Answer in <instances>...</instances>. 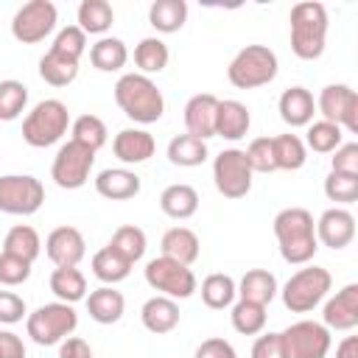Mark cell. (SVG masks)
I'll use <instances>...</instances> for the list:
<instances>
[{
	"label": "cell",
	"mask_w": 358,
	"mask_h": 358,
	"mask_svg": "<svg viewBox=\"0 0 358 358\" xmlns=\"http://www.w3.org/2000/svg\"><path fill=\"white\" fill-rule=\"evenodd\" d=\"M274 238L280 243V255L291 266H305L313 260L319 241L313 215L305 207H285L274 215Z\"/></svg>",
	"instance_id": "6da1fadb"
},
{
	"label": "cell",
	"mask_w": 358,
	"mask_h": 358,
	"mask_svg": "<svg viewBox=\"0 0 358 358\" xmlns=\"http://www.w3.org/2000/svg\"><path fill=\"white\" fill-rule=\"evenodd\" d=\"M115 103L134 123H157L165 112L162 90L143 73H126L115 84Z\"/></svg>",
	"instance_id": "7a4b0ae2"
},
{
	"label": "cell",
	"mask_w": 358,
	"mask_h": 358,
	"mask_svg": "<svg viewBox=\"0 0 358 358\" xmlns=\"http://www.w3.org/2000/svg\"><path fill=\"white\" fill-rule=\"evenodd\" d=\"M327 42V8L305 0L291 8V50L302 62H313L324 53Z\"/></svg>",
	"instance_id": "3957f363"
},
{
	"label": "cell",
	"mask_w": 358,
	"mask_h": 358,
	"mask_svg": "<svg viewBox=\"0 0 358 358\" xmlns=\"http://www.w3.org/2000/svg\"><path fill=\"white\" fill-rule=\"evenodd\" d=\"M280 62L277 53L266 45H246L235 53V59L227 67V78L232 87L238 90H255V87H266L277 78Z\"/></svg>",
	"instance_id": "277c9868"
},
{
	"label": "cell",
	"mask_w": 358,
	"mask_h": 358,
	"mask_svg": "<svg viewBox=\"0 0 358 358\" xmlns=\"http://www.w3.org/2000/svg\"><path fill=\"white\" fill-rule=\"evenodd\" d=\"M70 126V109L59 98L39 101L22 120V140L31 148H48L56 145Z\"/></svg>",
	"instance_id": "5b68a950"
},
{
	"label": "cell",
	"mask_w": 358,
	"mask_h": 358,
	"mask_svg": "<svg viewBox=\"0 0 358 358\" xmlns=\"http://www.w3.org/2000/svg\"><path fill=\"white\" fill-rule=\"evenodd\" d=\"M330 285H333V277H330L327 268H322V266H305V268L294 271L285 280L280 296H282V305L291 313H310L327 296Z\"/></svg>",
	"instance_id": "8992f818"
},
{
	"label": "cell",
	"mask_w": 358,
	"mask_h": 358,
	"mask_svg": "<svg viewBox=\"0 0 358 358\" xmlns=\"http://www.w3.org/2000/svg\"><path fill=\"white\" fill-rule=\"evenodd\" d=\"M78 327V313L73 305L67 302H48L39 305L34 313H28L25 319V330L31 336L34 344L39 347H53L62 344L73 330Z\"/></svg>",
	"instance_id": "52a82bcc"
},
{
	"label": "cell",
	"mask_w": 358,
	"mask_h": 358,
	"mask_svg": "<svg viewBox=\"0 0 358 358\" xmlns=\"http://www.w3.org/2000/svg\"><path fill=\"white\" fill-rule=\"evenodd\" d=\"M145 282L159 294L171 299H187L196 294V274L190 266H182L165 255L145 263Z\"/></svg>",
	"instance_id": "ba28073f"
},
{
	"label": "cell",
	"mask_w": 358,
	"mask_h": 358,
	"mask_svg": "<svg viewBox=\"0 0 358 358\" xmlns=\"http://www.w3.org/2000/svg\"><path fill=\"white\" fill-rule=\"evenodd\" d=\"M59 22V11L50 0H28L11 17V36L22 45H36L53 34Z\"/></svg>",
	"instance_id": "9c48e42d"
},
{
	"label": "cell",
	"mask_w": 358,
	"mask_h": 358,
	"mask_svg": "<svg viewBox=\"0 0 358 358\" xmlns=\"http://www.w3.org/2000/svg\"><path fill=\"white\" fill-rule=\"evenodd\" d=\"M45 201V187L31 173H6L0 176V213L8 215H34Z\"/></svg>",
	"instance_id": "30bf717a"
},
{
	"label": "cell",
	"mask_w": 358,
	"mask_h": 358,
	"mask_svg": "<svg viewBox=\"0 0 358 358\" xmlns=\"http://www.w3.org/2000/svg\"><path fill=\"white\" fill-rule=\"evenodd\" d=\"M282 341V352L285 358H324L330 352V330L322 322H294L280 333Z\"/></svg>",
	"instance_id": "8fae6325"
},
{
	"label": "cell",
	"mask_w": 358,
	"mask_h": 358,
	"mask_svg": "<svg viewBox=\"0 0 358 358\" xmlns=\"http://www.w3.org/2000/svg\"><path fill=\"white\" fill-rule=\"evenodd\" d=\"M92 165H95V151L78 145L76 140H67L64 145H59V151L53 157L50 179L64 190H78L87 185Z\"/></svg>",
	"instance_id": "7c38bea8"
},
{
	"label": "cell",
	"mask_w": 358,
	"mask_h": 358,
	"mask_svg": "<svg viewBox=\"0 0 358 358\" xmlns=\"http://www.w3.org/2000/svg\"><path fill=\"white\" fill-rule=\"evenodd\" d=\"M213 182L224 199H243L252 190V168L241 148H224L213 159Z\"/></svg>",
	"instance_id": "4fadbf2b"
},
{
	"label": "cell",
	"mask_w": 358,
	"mask_h": 358,
	"mask_svg": "<svg viewBox=\"0 0 358 358\" xmlns=\"http://www.w3.org/2000/svg\"><path fill=\"white\" fill-rule=\"evenodd\" d=\"M316 109L322 112V120H330L347 131H358V92L347 84H327L319 92Z\"/></svg>",
	"instance_id": "5bb4252c"
},
{
	"label": "cell",
	"mask_w": 358,
	"mask_h": 358,
	"mask_svg": "<svg viewBox=\"0 0 358 358\" xmlns=\"http://www.w3.org/2000/svg\"><path fill=\"white\" fill-rule=\"evenodd\" d=\"M355 238V215L344 207H330L316 221V241L333 252L350 246Z\"/></svg>",
	"instance_id": "9a60e30c"
},
{
	"label": "cell",
	"mask_w": 358,
	"mask_h": 358,
	"mask_svg": "<svg viewBox=\"0 0 358 358\" xmlns=\"http://www.w3.org/2000/svg\"><path fill=\"white\" fill-rule=\"evenodd\" d=\"M45 255L50 257L53 266H78L87 255V241L81 229L64 224V227H56L45 238Z\"/></svg>",
	"instance_id": "2e32d148"
},
{
	"label": "cell",
	"mask_w": 358,
	"mask_h": 358,
	"mask_svg": "<svg viewBox=\"0 0 358 358\" xmlns=\"http://www.w3.org/2000/svg\"><path fill=\"white\" fill-rule=\"evenodd\" d=\"M322 324L327 330H344V333L358 324V285L355 282L344 285L341 291H336V296L324 302Z\"/></svg>",
	"instance_id": "e0dca14e"
},
{
	"label": "cell",
	"mask_w": 358,
	"mask_h": 358,
	"mask_svg": "<svg viewBox=\"0 0 358 358\" xmlns=\"http://www.w3.org/2000/svg\"><path fill=\"white\" fill-rule=\"evenodd\" d=\"M215 109H218V98L210 92H199L185 103V129L187 134L199 137V140H210L215 137Z\"/></svg>",
	"instance_id": "ac0fdd59"
},
{
	"label": "cell",
	"mask_w": 358,
	"mask_h": 358,
	"mask_svg": "<svg viewBox=\"0 0 358 358\" xmlns=\"http://www.w3.org/2000/svg\"><path fill=\"white\" fill-rule=\"evenodd\" d=\"M112 151H115V157H117L123 165H140V162H145V159L154 157L157 140H154V134L145 131V129H123V131L115 134Z\"/></svg>",
	"instance_id": "d6986e66"
},
{
	"label": "cell",
	"mask_w": 358,
	"mask_h": 358,
	"mask_svg": "<svg viewBox=\"0 0 358 358\" xmlns=\"http://www.w3.org/2000/svg\"><path fill=\"white\" fill-rule=\"evenodd\" d=\"M95 190L109 201H126L140 193V176L129 168H106L95 176Z\"/></svg>",
	"instance_id": "ffe728a7"
},
{
	"label": "cell",
	"mask_w": 358,
	"mask_h": 358,
	"mask_svg": "<svg viewBox=\"0 0 358 358\" xmlns=\"http://www.w3.org/2000/svg\"><path fill=\"white\" fill-rule=\"evenodd\" d=\"M140 319L148 333L165 336V333L176 330V324H179V305H176V299L157 294V296L145 299V305L140 308Z\"/></svg>",
	"instance_id": "44dd1931"
},
{
	"label": "cell",
	"mask_w": 358,
	"mask_h": 358,
	"mask_svg": "<svg viewBox=\"0 0 358 358\" xmlns=\"http://www.w3.org/2000/svg\"><path fill=\"white\" fill-rule=\"evenodd\" d=\"M252 126V115L246 109V103L241 101H218V109H215V137H224V140H241L246 137Z\"/></svg>",
	"instance_id": "7402d4cb"
},
{
	"label": "cell",
	"mask_w": 358,
	"mask_h": 358,
	"mask_svg": "<svg viewBox=\"0 0 358 358\" xmlns=\"http://www.w3.org/2000/svg\"><path fill=\"white\" fill-rule=\"evenodd\" d=\"M277 109H280V117H282L291 129H299V126L313 123L316 101H313V95H310L305 87H288V90L280 95Z\"/></svg>",
	"instance_id": "603a6c76"
},
{
	"label": "cell",
	"mask_w": 358,
	"mask_h": 358,
	"mask_svg": "<svg viewBox=\"0 0 358 358\" xmlns=\"http://www.w3.org/2000/svg\"><path fill=\"white\" fill-rule=\"evenodd\" d=\"M84 302H87L90 319L98 324H115V322H120V316L126 310V299L115 285H101V288L90 291V296Z\"/></svg>",
	"instance_id": "cb8c5ba5"
},
{
	"label": "cell",
	"mask_w": 358,
	"mask_h": 358,
	"mask_svg": "<svg viewBox=\"0 0 358 358\" xmlns=\"http://www.w3.org/2000/svg\"><path fill=\"white\" fill-rule=\"evenodd\" d=\"M159 246H162V255H165V257L182 263V266H193V263L199 260V252H201L199 235H196L193 229H187V227H171V229L162 235Z\"/></svg>",
	"instance_id": "d4e9b609"
},
{
	"label": "cell",
	"mask_w": 358,
	"mask_h": 358,
	"mask_svg": "<svg viewBox=\"0 0 358 358\" xmlns=\"http://www.w3.org/2000/svg\"><path fill=\"white\" fill-rule=\"evenodd\" d=\"M159 210L168 215V218H176V221H185L190 215H196L199 210V193L193 185H185V182H176V185H168L159 196Z\"/></svg>",
	"instance_id": "484cf974"
},
{
	"label": "cell",
	"mask_w": 358,
	"mask_h": 358,
	"mask_svg": "<svg viewBox=\"0 0 358 358\" xmlns=\"http://www.w3.org/2000/svg\"><path fill=\"white\" fill-rule=\"evenodd\" d=\"M277 277L266 268H249L241 282H238V296L246 299V302H255V305H268L274 296H277Z\"/></svg>",
	"instance_id": "4316f807"
},
{
	"label": "cell",
	"mask_w": 358,
	"mask_h": 358,
	"mask_svg": "<svg viewBox=\"0 0 358 358\" xmlns=\"http://www.w3.org/2000/svg\"><path fill=\"white\" fill-rule=\"evenodd\" d=\"M50 291L59 302H81L87 299V277L78 271V266H56L50 274Z\"/></svg>",
	"instance_id": "83f0119b"
},
{
	"label": "cell",
	"mask_w": 358,
	"mask_h": 358,
	"mask_svg": "<svg viewBox=\"0 0 358 358\" xmlns=\"http://www.w3.org/2000/svg\"><path fill=\"white\" fill-rule=\"evenodd\" d=\"M90 62L95 70L101 73H117L126 62H129V50L126 42L117 36H101L92 48H90Z\"/></svg>",
	"instance_id": "f1b7e54d"
},
{
	"label": "cell",
	"mask_w": 358,
	"mask_h": 358,
	"mask_svg": "<svg viewBox=\"0 0 358 358\" xmlns=\"http://www.w3.org/2000/svg\"><path fill=\"white\" fill-rule=\"evenodd\" d=\"M148 22L159 34H176L187 22V3L185 0H154L148 8Z\"/></svg>",
	"instance_id": "f546056e"
},
{
	"label": "cell",
	"mask_w": 358,
	"mask_h": 358,
	"mask_svg": "<svg viewBox=\"0 0 358 358\" xmlns=\"http://www.w3.org/2000/svg\"><path fill=\"white\" fill-rule=\"evenodd\" d=\"M92 274H95L103 285H115V282H123V280L131 274V263H129L123 255H117V252L106 243L103 249H98V252L92 255Z\"/></svg>",
	"instance_id": "4dcf8cb0"
},
{
	"label": "cell",
	"mask_w": 358,
	"mask_h": 358,
	"mask_svg": "<svg viewBox=\"0 0 358 358\" xmlns=\"http://www.w3.org/2000/svg\"><path fill=\"white\" fill-rule=\"evenodd\" d=\"M238 296V282L229 277V274H207L204 282H201V302L213 310H224V308H232Z\"/></svg>",
	"instance_id": "1f68e13d"
},
{
	"label": "cell",
	"mask_w": 358,
	"mask_h": 358,
	"mask_svg": "<svg viewBox=\"0 0 358 358\" xmlns=\"http://www.w3.org/2000/svg\"><path fill=\"white\" fill-rule=\"evenodd\" d=\"M207 159V143L193 137V134H176L168 143V162L179 165V168H196Z\"/></svg>",
	"instance_id": "d6a6232c"
},
{
	"label": "cell",
	"mask_w": 358,
	"mask_h": 358,
	"mask_svg": "<svg viewBox=\"0 0 358 358\" xmlns=\"http://www.w3.org/2000/svg\"><path fill=\"white\" fill-rule=\"evenodd\" d=\"M3 252H8V255H14V257H22V260L34 263V260L39 257V252H42L39 232H36L34 227H28V224H17V227H11V229L6 232V238H3Z\"/></svg>",
	"instance_id": "836d02e7"
},
{
	"label": "cell",
	"mask_w": 358,
	"mask_h": 358,
	"mask_svg": "<svg viewBox=\"0 0 358 358\" xmlns=\"http://www.w3.org/2000/svg\"><path fill=\"white\" fill-rule=\"evenodd\" d=\"M76 17L84 34H98V36H103L115 22V11L106 0H81Z\"/></svg>",
	"instance_id": "e575fe53"
},
{
	"label": "cell",
	"mask_w": 358,
	"mask_h": 358,
	"mask_svg": "<svg viewBox=\"0 0 358 358\" xmlns=\"http://www.w3.org/2000/svg\"><path fill=\"white\" fill-rule=\"evenodd\" d=\"M168 59H171L168 45H165L162 39H157V36H145V39H140L137 48H134V64L140 67L143 76L162 73V70L168 67Z\"/></svg>",
	"instance_id": "d590c367"
},
{
	"label": "cell",
	"mask_w": 358,
	"mask_h": 358,
	"mask_svg": "<svg viewBox=\"0 0 358 358\" xmlns=\"http://www.w3.org/2000/svg\"><path fill=\"white\" fill-rule=\"evenodd\" d=\"M39 76H42V81L50 84V87H67V84H73L76 76H78V62L48 50V53L39 59Z\"/></svg>",
	"instance_id": "8d00e7d4"
},
{
	"label": "cell",
	"mask_w": 358,
	"mask_h": 358,
	"mask_svg": "<svg viewBox=\"0 0 358 358\" xmlns=\"http://www.w3.org/2000/svg\"><path fill=\"white\" fill-rule=\"evenodd\" d=\"M341 143H344V129L341 126H336L330 120H313V123H308L305 148H310L316 154H333Z\"/></svg>",
	"instance_id": "74e56055"
},
{
	"label": "cell",
	"mask_w": 358,
	"mask_h": 358,
	"mask_svg": "<svg viewBox=\"0 0 358 358\" xmlns=\"http://www.w3.org/2000/svg\"><path fill=\"white\" fill-rule=\"evenodd\" d=\"M277 171H299L308 159V148L296 134H277L271 137Z\"/></svg>",
	"instance_id": "f35d334b"
},
{
	"label": "cell",
	"mask_w": 358,
	"mask_h": 358,
	"mask_svg": "<svg viewBox=\"0 0 358 358\" xmlns=\"http://www.w3.org/2000/svg\"><path fill=\"white\" fill-rule=\"evenodd\" d=\"M70 140H76L78 145L90 148V151H98L106 145V123L98 117V115H81L70 123Z\"/></svg>",
	"instance_id": "ab89813d"
},
{
	"label": "cell",
	"mask_w": 358,
	"mask_h": 358,
	"mask_svg": "<svg viewBox=\"0 0 358 358\" xmlns=\"http://www.w3.org/2000/svg\"><path fill=\"white\" fill-rule=\"evenodd\" d=\"M109 246H112L117 255H123V257L134 266L137 260H143L148 241H145V232H143L140 227H134V224H123V227H117V229H115V235H112Z\"/></svg>",
	"instance_id": "60d3db41"
},
{
	"label": "cell",
	"mask_w": 358,
	"mask_h": 358,
	"mask_svg": "<svg viewBox=\"0 0 358 358\" xmlns=\"http://www.w3.org/2000/svg\"><path fill=\"white\" fill-rule=\"evenodd\" d=\"M229 319H232V327L241 336H257L266 327V308L255 305V302H246V299H238V302H232Z\"/></svg>",
	"instance_id": "b9f144b4"
},
{
	"label": "cell",
	"mask_w": 358,
	"mask_h": 358,
	"mask_svg": "<svg viewBox=\"0 0 358 358\" xmlns=\"http://www.w3.org/2000/svg\"><path fill=\"white\" fill-rule=\"evenodd\" d=\"M28 103V87L22 81L6 78L0 81V120H17L25 112Z\"/></svg>",
	"instance_id": "7bdbcfd3"
},
{
	"label": "cell",
	"mask_w": 358,
	"mask_h": 358,
	"mask_svg": "<svg viewBox=\"0 0 358 358\" xmlns=\"http://www.w3.org/2000/svg\"><path fill=\"white\" fill-rule=\"evenodd\" d=\"M50 50L59 53V56H67V59L78 62V59L84 56V50H87V34H84L78 25H64V28L56 34Z\"/></svg>",
	"instance_id": "ee69618b"
},
{
	"label": "cell",
	"mask_w": 358,
	"mask_h": 358,
	"mask_svg": "<svg viewBox=\"0 0 358 358\" xmlns=\"http://www.w3.org/2000/svg\"><path fill=\"white\" fill-rule=\"evenodd\" d=\"M243 154H246V162H249L252 173H271V171H277L271 137H257V140H252Z\"/></svg>",
	"instance_id": "f6af8a7d"
},
{
	"label": "cell",
	"mask_w": 358,
	"mask_h": 358,
	"mask_svg": "<svg viewBox=\"0 0 358 358\" xmlns=\"http://www.w3.org/2000/svg\"><path fill=\"white\" fill-rule=\"evenodd\" d=\"M324 196L336 204H352L358 199V176H344L330 171L324 179Z\"/></svg>",
	"instance_id": "bcb514c9"
},
{
	"label": "cell",
	"mask_w": 358,
	"mask_h": 358,
	"mask_svg": "<svg viewBox=\"0 0 358 358\" xmlns=\"http://www.w3.org/2000/svg\"><path fill=\"white\" fill-rule=\"evenodd\" d=\"M31 266L34 263H28L22 257H14L8 252H0V285H8V288L22 285L31 277Z\"/></svg>",
	"instance_id": "7dc6e473"
},
{
	"label": "cell",
	"mask_w": 358,
	"mask_h": 358,
	"mask_svg": "<svg viewBox=\"0 0 358 358\" xmlns=\"http://www.w3.org/2000/svg\"><path fill=\"white\" fill-rule=\"evenodd\" d=\"M330 171L344 176H358V143H341L330 157Z\"/></svg>",
	"instance_id": "c3c4849f"
},
{
	"label": "cell",
	"mask_w": 358,
	"mask_h": 358,
	"mask_svg": "<svg viewBox=\"0 0 358 358\" xmlns=\"http://www.w3.org/2000/svg\"><path fill=\"white\" fill-rule=\"evenodd\" d=\"M28 313L25 299L14 291H0V324H17Z\"/></svg>",
	"instance_id": "681fc988"
},
{
	"label": "cell",
	"mask_w": 358,
	"mask_h": 358,
	"mask_svg": "<svg viewBox=\"0 0 358 358\" xmlns=\"http://www.w3.org/2000/svg\"><path fill=\"white\" fill-rule=\"evenodd\" d=\"M193 358H238V352H235V347H232L227 338L213 336V338H204V341L196 347Z\"/></svg>",
	"instance_id": "f907efd6"
},
{
	"label": "cell",
	"mask_w": 358,
	"mask_h": 358,
	"mask_svg": "<svg viewBox=\"0 0 358 358\" xmlns=\"http://www.w3.org/2000/svg\"><path fill=\"white\" fill-rule=\"evenodd\" d=\"M252 358H285L280 333H263L252 344Z\"/></svg>",
	"instance_id": "816d5d0a"
},
{
	"label": "cell",
	"mask_w": 358,
	"mask_h": 358,
	"mask_svg": "<svg viewBox=\"0 0 358 358\" xmlns=\"http://www.w3.org/2000/svg\"><path fill=\"white\" fill-rule=\"evenodd\" d=\"M59 358H92V347L78 336H67L59 344Z\"/></svg>",
	"instance_id": "f5cc1de1"
},
{
	"label": "cell",
	"mask_w": 358,
	"mask_h": 358,
	"mask_svg": "<svg viewBox=\"0 0 358 358\" xmlns=\"http://www.w3.org/2000/svg\"><path fill=\"white\" fill-rule=\"evenodd\" d=\"M0 358H25V344L17 333L0 330Z\"/></svg>",
	"instance_id": "db71d44e"
},
{
	"label": "cell",
	"mask_w": 358,
	"mask_h": 358,
	"mask_svg": "<svg viewBox=\"0 0 358 358\" xmlns=\"http://www.w3.org/2000/svg\"><path fill=\"white\" fill-rule=\"evenodd\" d=\"M336 358H358V338L355 336H344L341 344L336 347Z\"/></svg>",
	"instance_id": "11a10c76"
}]
</instances>
